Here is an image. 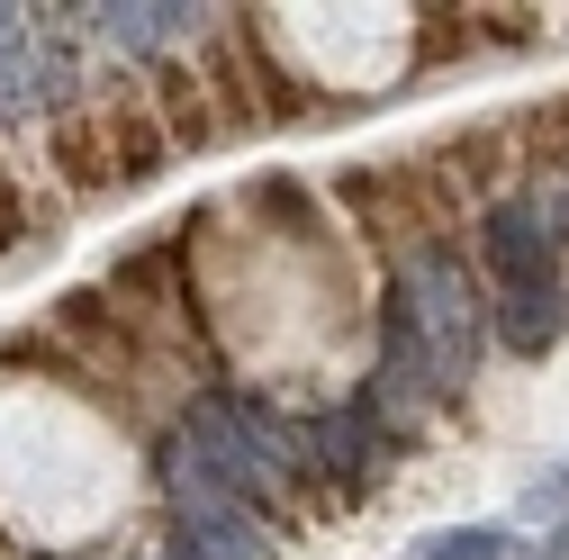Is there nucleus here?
<instances>
[{
    "label": "nucleus",
    "mask_w": 569,
    "mask_h": 560,
    "mask_svg": "<svg viewBox=\"0 0 569 560\" xmlns=\"http://www.w3.org/2000/svg\"><path fill=\"white\" fill-rule=\"evenodd\" d=\"M199 73H208V91H218L227 136H271V127H299V118L326 109L290 63H280V46H271V28H262L253 10H218V19H208Z\"/></svg>",
    "instance_id": "nucleus-1"
},
{
    "label": "nucleus",
    "mask_w": 569,
    "mask_h": 560,
    "mask_svg": "<svg viewBox=\"0 0 569 560\" xmlns=\"http://www.w3.org/2000/svg\"><path fill=\"white\" fill-rule=\"evenodd\" d=\"M54 334L73 343L100 380H118V389H136V398H146V380H163V353L136 334V317H127L109 290H63V299H54Z\"/></svg>",
    "instance_id": "nucleus-2"
},
{
    "label": "nucleus",
    "mask_w": 569,
    "mask_h": 560,
    "mask_svg": "<svg viewBox=\"0 0 569 560\" xmlns=\"http://www.w3.org/2000/svg\"><path fill=\"white\" fill-rule=\"evenodd\" d=\"M479 271L497 280V290H551V218L533 199H497L479 218Z\"/></svg>",
    "instance_id": "nucleus-3"
},
{
    "label": "nucleus",
    "mask_w": 569,
    "mask_h": 560,
    "mask_svg": "<svg viewBox=\"0 0 569 560\" xmlns=\"http://www.w3.org/2000/svg\"><path fill=\"white\" fill-rule=\"evenodd\" d=\"M46 154H54V181L73 190V199L118 190V136H109V109H100V100H91V109H54Z\"/></svg>",
    "instance_id": "nucleus-4"
},
{
    "label": "nucleus",
    "mask_w": 569,
    "mask_h": 560,
    "mask_svg": "<svg viewBox=\"0 0 569 560\" xmlns=\"http://www.w3.org/2000/svg\"><path fill=\"white\" fill-rule=\"evenodd\" d=\"M100 109H109V136H118V190H146V181L172 163V127L154 118V100L136 91L127 73L100 91Z\"/></svg>",
    "instance_id": "nucleus-5"
},
{
    "label": "nucleus",
    "mask_w": 569,
    "mask_h": 560,
    "mask_svg": "<svg viewBox=\"0 0 569 560\" xmlns=\"http://www.w3.org/2000/svg\"><path fill=\"white\" fill-rule=\"evenodd\" d=\"M425 154H435V163H443V172H452V181H461L470 199H488V208H497V190H507V172L525 163V154H516V127H507V118L452 127L443 146H425Z\"/></svg>",
    "instance_id": "nucleus-6"
},
{
    "label": "nucleus",
    "mask_w": 569,
    "mask_h": 560,
    "mask_svg": "<svg viewBox=\"0 0 569 560\" xmlns=\"http://www.w3.org/2000/svg\"><path fill=\"white\" fill-rule=\"evenodd\" d=\"M154 118L172 127V146H218L227 136V118H218V91H208V73L199 63H181V54H154Z\"/></svg>",
    "instance_id": "nucleus-7"
},
{
    "label": "nucleus",
    "mask_w": 569,
    "mask_h": 560,
    "mask_svg": "<svg viewBox=\"0 0 569 560\" xmlns=\"http://www.w3.org/2000/svg\"><path fill=\"white\" fill-rule=\"evenodd\" d=\"M497 343H507V353H525V362H542L551 343L569 334V290L551 280V290H516V299H497Z\"/></svg>",
    "instance_id": "nucleus-8"
},
{
    "label": "nucleus",
    "mask_w": 569,
    "mask_h": 560,
    "mask_svg": "<svg viewBox=\"0 0 569 560\" xmlns=\"http://www.w3.org/2000/svg\"><path fill=\"white\" fill-rule=\"evenodd\" d=\"M516 154H525V172H569V91L516 118Z\"/></svg>",
    "instance_id": "nucleus-9"
},
{
    "label": "nucleus",
    "mask_w": 569,
    "mask_h": 560,
    "mask_svg": "<svg viewBox=\"0 0 569 560\" xmlns=\"http://www.w3.org/2000/svg\"><path fill=\"white\" fill-rule=\"evenodd\" d=\"M479 54V10H416V73Z\"/></svg>",
    "instance_id": "nucleus-10"
},
{
    "label": "nucleus",
    "mask_w": 569,
    "mask_h": 560,
    "mask_svg": "<svg viewBox=\"0 0 569 560\" xmlns=\"http://www.w3.org/2000/svg\"><path fill=\"white\" fill-rule=\"evenodd\" d=\"M46 227H54V208L0 163V253H19V244H46Z\"/></svg>",
    "instance_id": "nucleus-11"
},
{
    "label": "nucleus",
    "mask_w": 569,
    "mask_h": 560,
    "mask_svg": "<svg viewBox=\"0 0 569 560\" xmlns=\"http://www.w3.org/2000/svg\"><path fill=\"white\" fill-rule=\"evenodd\" d=\"M479 46H497V54L542 46V19H533V10H479Z\"/></svg>",
    "instance_id": "nucleus-12"
},
{
    "label": "nucleus",
    "mask_w": 569,
    "mask_h": 560,
    "mask_svg": "<svg viewBox=\"0 0 569 560\" xmlns=\"http://www.w3.org/2000/svg\"><path fill=\"white\" fill-rule=\"evenodd\" d=\"M416 560H507V533L479 524V533H443V542H425Z\"/></svg>",
    "instance_id": "nucleus-13"
},
{
    "label": "nucleus",
    "mask_w": 569,
    "mask_h": 560,
    "mask_svg": "<svg viewBox=\"0 0 569 560\" xmlns=\"http://www.w3.org/2000/svg\"><path fill=\"white\" fill-rule=\"evenodd\" d=\"M533 560H569V524H560V533H551V542H542Z\"/></svg>",
    "instance_id": "nucleus-14"
},
{
    "label": "nucleus",
    "mask_w": 569,
    "mask_h": 560,
    "mask_svg": "<svg viewBox=\"0 0 569 560\" xmlns=\"http://www.w3.org/2000/svg\"><path fill=\"white\" fill-rule=\"evenodd\" d=\"M163 560H199V551H190V542H172V551H163Z\"/></svg>",
    "instance_id": "nucleus-15"
}]
</instances>
